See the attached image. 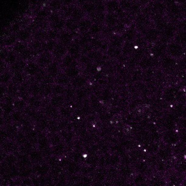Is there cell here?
I'll return each mask as SVG.
<instances>
[{"mask_svg": "<svg viewBox=\"0 0 186 186\" xmlns=\"http://www.w3.org/2000/svg\"><path fill=\"white\" fill-rule=\"evenodd\" d=\"M1 148L7 155L19 151V146L13 140H8L0 145Z\"/></svg>", "mask_w": 186, "mask_h": 186, "instance_id": "cell-1", "label": "cell"}, {"mask_svg": "<svg viewBox=\"0 0 186 186\" xmlns=\"http://www.w3.org/2000/svg\"><path fill=\"white\" fill-rule=\"evenodd\" d=\"M39 65L36 62L30 60L27 63L24 73L25 74L26 76L33 78L38 74V72H39Z\"/></svg>", "mask_w": 186, "mask_h": 186, "instance_id": "cell-2", "label": "cell"}, {"mask_svg": "<svg viewBox=\"0 0 186 186\" xmlns=\"http://www.w3.org/2000/svg\"><path fill=\"white\" fill-rule=\"evenodd\" d=\"M93 23L91 19L86 16L78 22V32L81 34L88 32Z\"/></svg>", "mask_w": 186, "mask_h": 186, "instance_id": "cell-3", "label": "cell"}, {"mask_svg": "<svg viewBox=\"0 0 186 186\" xmlns=\"http://www.w3.org/2000/svg\"><path fill=\"white\" fill-rule=\"evenodd\" d=\"M27 62L21 59H19L16 62L9 67V70L12 74L16 72H24Z\"/></svg>", "mask_w": 186, "mask_h": 186, "instance_id": "cell-4", "label": "cell"}, {"mask_svg": "<svg viewBox=\"0 0 186 186\" xmlns=\"http://www.w3.org/2000/svg\"><path fill=\"white\" fill-rule=\"evenodd\" d=\"M105 5L106 13H116L120 8L119 0H106Z\"/></svg>", "mask_w": 186, "mask_h": 186, "instance_id": "cell-5", "label": "cell"}, {"mask_svg": "<svg viewBox=\"0 0 186 186\" xmlns=\"http://www.w3.org/2000/svg\"><path fill=\"white\" fill-rule=\"evenodd\" d=\"M119 21V18L115 13H106L104 25L109 27H114Z\"/></svg>", "mask_w": 186, "mask_h": 186, "instance_id": "cell-6", "label": "cell"}, {"mask_svg": "<svg viewBox=\"0 0 186 186\" xmlns=\"http://www.w3.org/2000/svg\"><path fill=\"white\" fill-rule=\"evenodd\" d=\"M16 34L18 41L26 43H27L32 37V33L27 29H22Z\"/></svg>", "mask_w": 186, "mask_h": 186, "instance_id": "cell-7", "label": "cell"}, {"mask_svg": "<svg viewBox=\"0 0 186 186\" xmlns=\"http://www.w3.org/2000/svg\"><path fill=\"white\" fill-rule=\"evenodd\" d=\"M17 157V162L16 165L18 166L19 168H24V167H29V163L30 162V159L28 155L23 154L19 153Z\"/></svg>", "mask_w": 186, "mask_h": 186, "instance_id": "cell-8", "label": "cell"}, {"mask_svg": "<svg viewBox=\"0 0 186 186\" xmlns=\"http://www.w3.org/2000/svg\"><path fill=\"white\" fill-rule=\"evenodd\" d=\"M26 75L24 72H16L13 74L11 83L14 84L19 86L25 82L26 80Z\"/></svg>", "mask_w": 186, "mask_h": 186, "instance_id": "cell-9", "label": "cell"}, {"mask_svg": "<svg viewBox=\"0 0 186 186\" xmlns=\"http://www.w3.org/2000/svg\"><path fill=\"white\" fill-rule=\"evenodd\" d=\"M137 33V30L134 26V23H133L132 26H129L127 28L125 31L122 34V36L124 40L130 41L134 39L135 36H136Z\"/></svg>", "mask_w": 186, "mask_h": 186, "instance_id": "cell-10", "label": "cell"}, {"mask_svg": "<svg viewBox=\"0 0 186 186\" xmlns=\"http://www.w3.org/2000/svg\"><path fill=\"white\" fill-rule=\"evenodd\" d=\"M4 128L8 133L10 140H14L16 134H17V133L19 131V126L18 125L13 122L5 125V126L4 127Z\"/></svg>", "mask_w": 186, "mask_h": 186, "instance_id": "cell-11", "label": "cell"}, {"mask_svg": "<svg viewBox=\"0 0 186 186\" xmlns=\"http://www.w3.org/2000/svg\"><path fill=\"white\" fill-rule=\"evenodd\" d=\"M87 15L82 9V8L79 6L76 5L71 16V18L78 22L82 20Z\"/></svg>", "mask_w": 186, "mask_h": 186, "instance_id": "cell-12", "label": "cell"}, {"mask_svg": "<svg viewBox=\"0 0 186 186\" xmlns=\"http://www.w3.org/2000/svg\"><path fill=\"white\" fill-rule=\"evenodd\" d=\"M65 29L74 33L78 32V22L72 18L66 19L65 23Z\"/></svg>", "mask_w": 186, "mask_h": 186, "instance_id": "cell-13", "label": "cell"}, {"mask_svg": "<svg viewBox=\"0 0 186 186\" xmlns=\"http://www.w3.org/2000/svg\"><path fill=\"white\" fill-rule=\"evenodd\" d=\"M106 13H98L95 12L91 15L88 16L93 21V23H98L101 25H104Z\"/></svg>", "mask_w": 186, "mask_h": 186, "instance_id": "cell-14", "label": "cell"}, {"mask_svg": "<svg viewBox=\"0 0 186 186\" xmlns=\"http://www.w3.org/2000/svg\"><path fill=\"white\" fill-rule=\"evenodd\" d=\"M63 6L61 0H50L48 3L47 7L51 12H60Z\"/></svg>", "mask_w": 186, "mask_h": 186, "instance_id": "cell-15", "label": "cell"}, {"mask_svg": "<svg viewBox=\"0 0 186 186\" xmlns=\"http://www.w3.org/2000/svg\"><path fill=\"white\" fill-rule=\"evenodd\" d=\"M73 35H74L73 33L70 32L69 31L64 29V30L60 32L58 38L60 39V41H62V43H67L70 42L71 40H72Z\"/></svg>", "mask_w": 186, "mask_h": 186, "instance_id": "cell-16", "label": "cell"}, {"mask_svg": "<svg viewBox=\"0 0 186 186\" xmlns=\"http://www.w3.org/2000/svg\"><path fill=\"white\" fill-rule=\"evenodd\" d=\"M84 12L87 15V16L91 15L93 13L95 12V5L94 2H88L83 4L80 7Z\"/></svg>", "mask_w": 186, "mask_h": 186, "instance_id": "cell-17", "label": "cell"}, {"mask_svg": "<svg viewBox=\"0 0 186 186\" xmlns=\"http://www.w3.org/2000/svg\"><path fill=\"white\" fill-rule=\"evenodd\" d=\"M47 30L44 29H38L32 34L33 40L43 41L47 39Z\"/></svg>", "mask_w": 186, "mask_h": 186, "instance_id": "cell-18", "label": "cell"}, {"mask_svg": "<svg viewBox=\"0 0 186 186\" xmlns=\"http://www.w3.org/2000/svg\"><path fill=\"white\" fill-rule=\"evenodd\" d=\"M76 5H74L70 6H63V7L60 12L62 18L65 19L71 18V16Z\"/></svg>", "mask_w": 186, "mask_h": 186, "instance_id": "cell-19", "label": "cell"}, {"mask_svg": "<svg viewBox=\"0 0 186 186\" xmlns=\"http://www.w3.org/2000/svg\"><path fill=\"white\" fill-rule=\"evenodd\" d=\"M18 41V38L15 34H11L5 38L3 40V44L5 47L10 48L15 45Z\"/></svg>", "mask_w": 186, "mask_h": 186, "instance_id": "cell-20", "label": "cell"}, {"mask_svg": "<svg viewBox=\"0 0 186 186\" xmlns=\"http://www.w3.org/2000/svg\"><path fill=\"white\" fill-rule=\"evenodd\" d=\"M13 105L15 111L21 112L23 111L27 107V106H28L27 101L19 98H15L13 103Z\"/></svg>", "mask_w": 186, "mask_h": 186, "instance_id": "cell-21", "label": "cell"}, {"mask_svg": "<svg viewBox=\"0 0 186 186\" xmlns=\"http://www.w3.org/2000/svg\"><path fill=\"white\" fill-rule=\"evenodd\" d=\"M12 76L13 74L9 70L0 74V84L8 85L11 82Z\"/></svg>", "mask_w": 186, "mask_h": 186, "instance_id": "cell-22", "label": "cell"}, {"mask_svg": "<svg viewBox=\"0 0 186 186\" xmlns=\"http://www.w3.org/2000/svg\"><path fill=\"white\" fill-rule=\"evenodd\" d=\"M142 5H140L139 3H133L127 13H129L131 16L134 18L135 16H136L137 15H138L142 12Z\"/></svg>", "mask_w": 186, "mask_h": 186, "instance_id": "cell-23", "label": "cell"}, {"mask_svg": "<svg viewBox=\"0 0 186 186\" xmlns=\"http://www.w3.org/2000/svg\"><path fill=\"white\" fill-rule=\"evenodd\" d=\"M28 43L18 41L12 47V50L17 54H20L22 52L28 47Z\"/></svg>", "mask_w": 186, "mask_h": 186, "instance_id": "cell-24", "label": "cell"}, {"mask_svg": "<svg viewBox=\"0 0 186 186\" xmlns=\"http://www.w3.org/2000/svg\"><path fill=\"white\" fill-rule=\"evenodd\" d=\"M13 140L19 146L23 144L24 143H25L27 141V139L25 133L19 129V132L17 133V134H16Z\"/></svg>", "mask_w": 186, "mask_h": 186, "instance_id": "cell-25", "label": "cell"}, {"mask_svg": "<svg viewBox=\"0 0 186 186\" xmlns=\"http://www.w3.org/2000/svg\"><path fill=\"white\" fill-rule=\"evenodd\" d=\"M19 168L18 167L17 165L15 164L8 168L7 173L5 176H7L9 178L14 179L19 177Z\"/></svg>", "mask_w": 186, "mask_h": 186, "instance_id": "cell-26", "label": "cell"}, {"mask_svg": "<svg viewBox=\"0 0 186 186\" xmlns=\"http://www.w3.org/2000/svg\"><path fill=\"white\" fill-rule=\"evenodd\" d=\"M33 56V52L29 47L23 52H22L20 54H19V58L20 59L25 60L26 62L30 61Z\"/></svg>", "mask_w": 186, "mask_h": 186, "instance_id": "cell-27", "label": "cell"}, {"mask_svg": "<svg viewBox=\"0 0 186 186\" xmlns=\"http://www.w3.org/2000/svg\"><path fill=\"white\" fill-rule=\"evenodd\" d=\"M11 118L13 123L19 125V124H20L25 118V115L22 112L15 111L11 114Z\"/></svg>", "mask_w": 186, "mask_h": 186, "instance_id": "cell-28", "label": "cell"}, {"mask_svg": "<svg viewBox=\"0 0 186 186\" xmlns=\"http://www.w3.org/2000/svg\"><path fill=\"white\" fill-rule=\"evenodd\" d=\"M65 20L66 19L62 18L60 20L57 21L56 22L49 25V28L55 30V31H58V32L63 31L65 29Z\"/></svg>", "mask_w": 186, "mask_h": 186, "instance_id": "cell-29", "label": "cell"}, {"mask_svg": "<svg viewBox=\"0 0 186 186\" xmlns=\"http://www.w3.org/2000/svg\"><path fill=\"white\" fill-rule=\"evenodd\" d=\"M103 25H99L98 23H93L91 28L89 30V33L92 36H96L100 35L102 32V29Z\"/></svg>", "mask_w": 186, "mask_h": 186, "instance_id": "cell-30", "label": "cell"}, {"mask_svg": "<svg viewBox=\"0 0 186 186\" xmlns=\"http://www.w3.org/2000/svg\"><path fill=\"white\" fill-rule=\"evenodd\" d=\"M19 59V58L18 54H16L14 52H13L12 50H10L7 57L5 60V62L9 67L10 65L14 64Z\"/></svg>", "mask_w": 186, "mask_h": 186, "instance_id": "cell-31", "label": "cell"}, {"mask_svg": "<svg viewBox=\"0 0 186 186\" xmlns=\"http://www.w3.org/2000/svg\"><path fill=\"white\" fill-rule=\"evenodd\" d=\"M32 148V143L27 140L25 143L19 146V151L21 153L29 155L31 153Z\"/></svg>", "mask_w": 186, "mask_h": 186, "instance_id": "cell-32", "label": "cell"}, {"mask_svg": "<svg viewBox=\"0 0 186 186\" xmlns=\"http://www.w3.org/2000/svg\"><path fill=\"white\" fill-rule=\"evenodd\" d=\"M7 94L13 96L14 98H17L18 95V86L10 82L7 85Z\"/></svg>", "mask_w": 186, "mask_h": 186, "instance_id": "cell-33", "label": "cell"}, {"mask_svg": "<svg viewBox=\"0 0 186 186\" xmlns=\"http://www.w3.org/2000/svg\"><path fill=\"white\" fill-rule=\"evenodd\" d=\"M50 13L51 11L49 10L47 7L46 8H41L36 13V18L41 20H47Z\"/></svg>", "mask_w": 186, "mask_h": 186, "instance_id": "cell-34", "label": "cell"}, {"mask_svg": "<svg viewBox=\"0 0 186 186\" xmlns=\"http://www.w3.org/2000/svg\"><path fill=\"white\" fill-rule=\"evenodd\" d=\"M95 5V12L98 13H106L105 1L95 0L94 1Z\"/></svg>", "mask_w": 186, "mask_h": 186, "instance_id": "cell-35", "label": "cell"}, {"mask_svg": "<svg viewBox=\"0 0 186 186\" xmlns=\"http://www.w3.org/2000/svg\"><path fill=\"white\" fill-rule=\"evenodd\" d=\"M28 106L31 107V108L34 109L38 108L40 106V102L39 99L36 98V96H30L29 99L27 101Z\"/></svg>", "mask_w": 186, "mask_h": 186, "instance_id": "cell-36", "label": "cell"}, {"mask_svg": "<svg viewBox=\"0 0 186 186\" xmlns=\"http://www.w3.org/2000/svg\"><path fill=\"white\" fill-rule=\"evenodd\" d=\"M63 18L62 15L60 13V12H51L49 15L47 19V22L50 24L55 23L58 21L60 20L61 19Z\"/></svg>", "mask_w": 186, "mask_h": 186, "instance_id": "cell-37", "label": "cell"}, {"mask_svg": "<svg viewBox=\"0 0 186 186\" xmlns=\"http://www.w3.org/2000/svg\"><path fill=\"white\" fill-rule=\"evenodd\" d=\"M1 105H2V107L3 113L4 114L11 115L15 111L13 104L5 103V102H1Z\"/></svg>", "mask_w": 186, "mask_h": 186, "instance_id": "cell-38", "label": "cell"}, {"mask_svg": "<svg viewBox=\"0 0 186 186\" xmlns=\"http://www.w3.org/2000/svg\"><path fill=\"white\" fill-rule=\"evenodd\" d=\"M5 164L8 165V167L15 165L17 162V157L14 153L8 154L4 160Z\"/></svg>", "mask_w": 186, "mask_h": 186, "instance_id": "cell-39", "label": "cell"}, {"mask_svg": "<svg viewBox=\"0 0 186 186\" xmlns=\"http://www.w3.org/2000/svg\"><path fill=\"white\" fill-rule=\"evenodd\" d=\"M127 28V27L125 24L120 21H119V22L113 27L114 32L115 34L122 35L126 29Z\"/></svg>", "mask_w": 186, "mask_h": 186, "instance_id": "cell-40", "label": "cell"}, {"mask_svg": "<svg viewBox=\"0 0 186 186\" xmlns=\"http://www.w3.org/2000/svg\"><path fill=\"white\" fill-rule=\"evenodd\" d=\"M119 1L120 8L124 12L127 13L133 3L132 1L131 0H119Z\"/></svg>", "mask_w": 186, "mask_h": 186, "instance_id": "cell-41", "label": "cell"}, {"mask_svg": "<svg viewBox=\"0 0 186 186\" xmlns=\"http://www.w3.org/2000/svg\"><path fill=\"white\" fill-rule=\"evenodd\" d=\"M8 140L10 138L5 129L4 127L0 128V145Z\"/></svg>", "mask_w": 186, "mask_h": 186, "instance_id": "cell-42", "label": "cell"}, {"mask_svg": "<svg viewBox=\"0 0 186 186\" xmlns=\"http://www.w3.org/2000/svg\"><path fill=\"white\" fill-rule=\"evenodd\" d=\"M30 174V170L29 167H24V168H19V178H27L28 177Z\"/></svg>", "mask_w": 186, "mask_h": 186, "instance_id": "cell-43", "label": "cell"}, {"mask_svg": "<svg viewBox=\"0 0 186 186\" xmlns=\"http://www.w3.org/2000/svg\"><path fill=\"white\" fill-rule=\"evenodd\" d=\"M10 50L6 47L0 48V60L5 61L8 56Z\"/></svg>", "mask_w": 186, "mask_h": 186, "instance_id": "cell-44", "label": "cell"}, {"mask_svg": "<svg viewBox=\"0 0 186 186\" xmlns=\"http://www.w3.org/2000/svg\"><path fill=\"white\" fill-rule=\"evenodd\" d=\"M22 29V27L20 23L15 22L13 23L10 28V31L12 34H16Z\"/></svg>", "mask_w": 186, "mask_h": 186, "instance_id": "cell-45", "label": "cell"}, {"mask_svg": "<svg viewBox=\"0 0 186 186\" xmlns=\"http://www.w3.org/2000/svg\"><path fill=\"white\" fill-rule=\"evenodd\" d=\"M7 93V87L6 85L0 84V101L5 97Z\"/></svg>", "mask_w": 186, "mask_h": 186, "instance_id": "cell-46", "label": "cell"}, {"mask_svg": "<svg viewBox=\"0 0 186 186\" xmlns=\"http://www.w3.org/2000/svg\"><path fill=\"white\" fill-rule=\"evenodd\" d=\"M9 70V66L5 61L0 60V74Z\"/></svg>", "mask_w": 186, "mask_h": 186, "instance_id": "cell-47", "label": "cell"}, {"mask_svg": "<svg viewBox=\"0 0 186 186\" xmlns=\"http://www.w3.org/2000/svg\"><path fill=\"white\" fill-rule=\"evenodd\" d=\"M15 98H14L13 96H12L9 95H6L5 96V97L4 98H3L2 100L1 101V102H5V103H12L13 104L14 100H15Z\"/></svg>", "mask_w": 186, "mask_h": 186, "instance_id": "cell-48", "label": "cell"}, {"mask_svg": "<svg viewBox=\"0 0 186 186\" xmlns=\"http://www.w3.org/2000/svg\"><path fill=\"white\" fill-rule=\"evenodd\" d=\"M63 6H70L76 5V0H61Z\"/></svg>", "mask_w": 186, "mask_h": 186, "instance_id": "cell-49", "label": "cell"}, {"mask_svg": "<svg viewBox=\"0 0 186 186\" xmlns=\"http://www.w3.org/2000/svg\"><path fill=\"white\" fill-rule=\"evenodd\" d=\"M95 1V0H76V5L81 7V5H82L85 3L91 2V1L94 2Z\"/></svg>", "mask_w": 186, "mask_h": 186, "instance_id": "cell-50", "label": "cell"}, {"mask_svg": "<svg viewBox=\"0 0 186 186\" xmlns=\"http://www.w3.org/2000/svg\"><path fill=\"white\" fill-rule=\"evenodd\" d=\"M7 156V154L3 151L2 149L1 148V146H0V163H2L5 160Z\"/></svg>", "mask_w": 186, "mask_h": 186, "instance_id": "cell-51", "label": "cell"}, {"mask_svg": "<svg viewBox=\"0 0 186 186\" xmlns=\"http://www.w3.org/2000/svg\"><path fill=\"white\" fill-rule=\"evenodd\" d=\"M150 2H151V0H139L138 1V3L142 5V7L148 5Z\"/></svg>", "mask_w": 186, "mask_h": 186, "instance_id": "cell-52", "label": "cell"}, {"mask_svg": "<svg viewBox=\"0 0 186 186\" xmlns=\"http://www.w3.org/2000/svg\"><path fill=\"white\" fill-rule=\"evenodd\" d=\"M5 126V122L3 118L2 115H0V128L4 127Z\"/></svg>", "mask_w": 186, "mask_h": 186, "instance_id": "cell-53", "label": "cell"}, {"mask_svg": "<svg viewBox=\"0 0 186 186\" xmlns=\"http://www.w3.org/2000/svg\"><path fill=\"white\" fill-rule=\"evenodd\" d=\"M3 109L2 107V105H1V102L0 101V115H3Z\"/></svg>", "mask_w": 186, "mask_h": 186, "instance_id": "cell-54", "label": "cell"}, {"mask_svg": "<svg viewBox=\"0 0 186 186\" xmlns=\"http://www.w3.org/2000/svg\"><path fill=\"white\" fill-rule=\"evenodd\" d=\"M1 177L2 176H0V185H1V184H2V179Z\"/></svg>", "mask_w": 186, "mask_h": 186, "instance_id": "cell-55", "label": "cell"}, {"mask_svg": "<svg viewBox=\"0 0 186 186\" xmlns=\"http://www.w3.org/2000/svg\"><path fill=\"white\" fill-rule=\"evenodd\" d=\"M9 186H19L18 185H17V184H12V185H10Z\"/></svg>", "mask_w": 186, "mask_h": 186, "instance_id": "cell-56", "label": "cell"}]
</instances>
